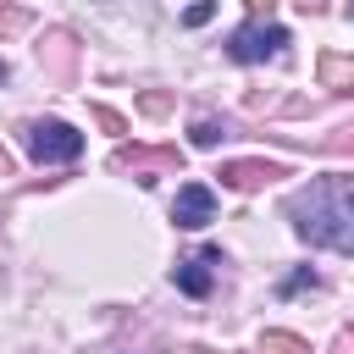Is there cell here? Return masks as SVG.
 Listing matches in <instances>:
<instances>
[{
  "mask_svg": "<svg viewBox=\"0 0 354 354\" xmlns=\"http://www.w3.org/2000/svg\"><path fill=\"white\" fill-rule=\"evenodd\" d=\"M321 88H337V94H354V61L348 55H321Z\"/></svg>",
  "mask_w": 354,
  "mask_h": 354,
  "instance_id": "8",
  "label": "cell"
},
{
  "mask_svg": "<svg viewBox=\"0 0 354 354\" xmlns=\"http://www.w3.org/2000/svg\"><path fill=\"white\" fill-rule=\"evenodd\" d=\"M116 166H122V171L138 166V171H144L138 183H155L149 171H155V166H177V155H171V149H155V155H149V149H116Z\"/></svg>",
  "mask_w": 354,
  "mask_h": 354,
  "instance_id": "7",
  "label": "cell"
},
{
  "mask_svg": "<svg viewBox=\"0 0 354 354\" xmlns=\"http://www.w3.org/2000/svg\"><path fill=\"white\" fill-rule=\"evenodd\" d=\"M6 77H11V66H6V61H0V83H6Z\"/></svg>",
  "mask_w": 354,
  "mask_h": 354,
  "instance_id": "19",
  "label": "cell"
},
{
  "mask_svg": "<svg viewBox=\"0 0 354 354\" xmlns=\"http://www.w3.org/2000/svg\"><path fill=\"white\" fill-rule=\"evenodd\" d=\"M210 216H216V194H210L205 183H183L177 199H171V221H177L183 232H199Z\"/></svg>",
  "mask_w": 354,
  "mask_h": 354,
  "instance_id": "6",
  "label": "cell"
},
{
  "mask_svg": "<svg viewBox=\"0 0 354 354\" xmlns=\"http://www.w3.org/2000/svg\"><path fill=\"white\" fill-rule=\"evenodd\" d=\"M348 17H354V0H348Z\"/></svg>",
  "mask_w": 354,
  "mask_h": 354,
  "instance_id": "20",
  "label": "cell"
},
{
  "mask_svg": "<svg viewBox=\"0 0 354 354\" xmlns=\"http://www.w3.org/2000/svg\"><path fill=\"white\" fill-rule=\"evenodd\" d=\"M216 177H221V188H232V194H254V188H266L271 177H288V166H282V160H227Z\"/></svg>",
  "mask_w": 354,
  "mask_h": 354,
  "instance_id": "5",
  "label": "cell"
},
{
  "mask_svg": "<svg viewBox=\"0 0 354 354\" xmlns=\"http://www.w3.org/2000/svg\"><path fill=\"white\" fill-rule=\"evenodd\" d=\"M94 122H100L105 133H127V122H122V116H116L111 105H94Z\"/></svg>",
  "mask_w": 354,
  "mask_h": 354,
  "instance_id": "13",
  "label": "cell"
},
{
  "mask_svg": "<svg viewBox=\"0 0 354 354\" xmlns=\"http://www.w3.org/2000/svg\"><path fill=\"white\" fill-rule=\"evenodd\" d=\"M28 28V11L22 6H0V39H11V33H22Z\"/></svg>",
  "mask_w": 354,
  "mask_h": 354,
  "instance_id": "11",
  "label": "cell"
},
{
  "mask_svg": "<svg viewBox=\"0 0 354 354\" xmlns=\"http://www.w3.org/2000/svg\"><path fill=\"white\" fill-rule=\"evenodd\" d=\"M11 171H17V166H11V155L0 149V177H11Z\"/></svg>",
  "mask_w": 354,
  "mask_h": 354,
  "instance_id": "18",
  "label": "cell"
},
{
  "mask_svg": "<svg viewBox=\"0 0 354 354\" xmlns=\"http://www.w3.org/2000/svg\"><path fill=\"white\" fill-rule=\"evenodd\" d=\"M243 6H249V11H271L277 0H243Z\"/></svg>",
  "mask_w": 354,
  "mask_h": 354,
  "instance_id": "17",
  "label": "cell"
},
{
  "mask_svg": "<svg viewBox=\"0 0 354 354\" xmlns=\"http://www.w3.org/2000/svg\"><path fill=\"white\" fill-rule=\"evenodd\" d=\"M293 6H299V11H310V17H315V11H326V0H293Z\"/></svg>",
  "mask_w": 354,
  "mask_h": 354,
  "instance_id": "16",
  "label": "cell"
},
{
  "mask_svg": "<svg viewBox=\"0 0 354 354\" xmlns=\"http://www.w3.org/2000/svg\"><path fill=\"white\" fill-rule=\"evenodd\" d=\"M216 266H221V249H216V243H205L199 254L177 260L171 282H177V288H183L188 299H210V288H216Z\"/></svg>",
  "mask_w": 354,
  "mask_h": 354,
  "instance_id": "4",
  "label": "cell"
},
{
  "mask_svg": "<svg viewBox=\"0 0 354 354\" xmlns=\"http://www.w3.org/2000/svg\"><path fill=\"white\" fill-rule=\"evenodd\" d=\"M188 138H194V149H216V144L227 138V122H216V116H199Z\"/></svg>",
  "mask_w": 354,
  "mask_h": 354,
  "instance_id": "9",
  "label": "cell"
},
{
  "mask_svg": "<svg viewBox=\"0 0 354 354\" xmlns=\"http://www.w3.org/2000/svg\"><path fill=\"white\" fill-rule=\"evenodd\" d=\"M138 105H144V111H149V116H166V111H171V100H166V94H144V100H138Z\"/></svg>",
  "mask_w": 354,
  "mask_h": 354,
  "instance_id": "15",
  "label": "cell"
},
{
  "mask_svg": "<svg viewBox=\"0 0 354 354\" xmlns=\"http://www.w3.org/2000/svg\"><path fill=\"white\" fill-rule=\"evenodd\" d=\"M282 50H288V28H282V22H243V28H232V39H227V55L243 61V66L277 61Z\"/></svg>",
  "mask_w": 354,
  "mask_h": 354,
  "instance_id": "3",
  "label": "cell"
},
{
  "mask_svg": "<svg viewBox=\"0 0 354 354\" xmlns=\"http://www.w3.org/2000/svg\"><path fill=\"white\" fill-rule=\"evenodd\" d=\"M22 144H28V155H33L39 166H66V160L83 155V133H77L72 122H55V116L28 122V127H22Z\"/></svg>",
  "mask_w": 354,
  "mask_h": 354,
  "instance_id": "2",
  "label": "cell"
},
{
  "mask_svg": "<svg viewBox=\"0 0 354 354\" xmlns=\"http://www.w3.org/2000/svg\"><path fill=\"white\" fill-rule=\"evenodd\" d=\"M315 282H321V277H315L310 266H299L293 277H282V293H304V288H315Z\"/></svg>",
  "mask_w": 354,
  "mask_h": 354,
  "instance_id": "12",
  "label": "cell"
},
{
  "mask_svg": "<svg viewBox=\"0 0 354 354\" xmlns=\"http://www.w3.org/2000/svg\"><path fill=\"white\" fill-rule=\"evenodd\" d=\"M260 354H310V343L293 337V332H266L260 337Z\"/></svg>",
  "mask_w": 354,
  "mask_h": 354,
  "instance_id": "10",
  "label": "cell"
},
{
  "mask_svg": "<svg viewBox=\"0 0 354 354\" xmlns=\"http://www.w3.org/2000/svg\"><path fill=\"white\" fill-rule=\"evenodd\" d=\"M288 221L304 243L354 254V177L348 171L310 177L299 194H288Z\"/></svg>",
  "mask_w": 354,
  "mask_h": 354,
  "instance_id": "1",
  "label": "cell"
},
{
  "mask_svg": "<svg viewBox=\"0 0 354 354\" xmlns=\"http://www.w3.org/2000/svg\"><path fill=\"white\" fill-rule=\"evenodd\" d=\"M210 11H216V0H194V6L183 11V22H188V28H199V22H210Z\"/></svg>",
  "mask_w": 354,
  "mask_h": 354,
  "instance_id": "14",
  "label": "cell"
}]
</instances>
